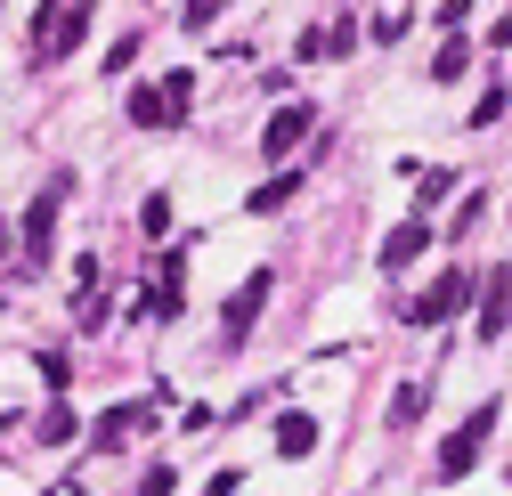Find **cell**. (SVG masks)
Returning a JSON list of instances; mask_svg holds the SVG:
<instances>
[{
    "mask_svg": "<svg viewBox=\"0 0 512 496\" xmlns=\"http://www.w3.org/2000/svg\"><path fill=\"white\" fill-rule=\"evenodd\" d=\"M496 423H504V407H496V399H480V407L464 415V431H447V440H439V480H447V488L480 472V456H488V431H496Z\"/></svg>",
    "mask_w": 512,
    "mask_h": 496,
    "instance_id": "1",
    "label": "cell"
},
{
    "mask_svg": "<svg viewBox=\"0 0 512 496\" xmlns=\"http://www.w3.org/2000/svg\"><path fill=\"white\" fill-rule=\"evenodd\" d=\"M187 98H196V74L179 66V74L131 90V122H139V131H179V122H187Z\"/></svg>",
    "mask_w": 512,
    "mask_h": 496,
    "instance_id": "2",
    "label": "cell"
},
{
    "mask_svg": "<svg viewBox=\"0 0 512 496\" xmlns=\"http://www.w3.org/2000/svg\"><path fill=\"white\" fill-rule=\"evenodd\" d=\"M472 293H480V285H472V269H439V277H431L415 301H399V318H407V326H447V318H456V309H464Z\"/></svg>",
    "mask_w": 512,
    "mask_h": 496,
    "instance_id": "3",
    "label": "cell"
},
{
    "mask_svg": "<svg viewBox=\"0 0 512 496\" xmlns=\"http://www.w3.org/2000/svg\"><path fill=\"white\" fill-rule=\"evenodd\" d=\"M269 285H277L269 269H252V277L228 293V309H220V342H228V350H244V342H252V326H261V309H269Z\"/></svg>",
    "mask_w": 512,
    "mask_h": 496,
    "instance_id": "4",
    "label": "cell"
},
{
    "mask_svg": "<svg viewBox=\"0 0 512 496\" xmlns=\"http://www.w3.org/2000/svg\"><path fill=\"white\" fill-rule=\"evenodd\" d=\"M57 204H66V179H57L49 196H33V212L17 220V253H25V269H49V236H57Z\"/></svg>",
    "mask_w": 512,
    "mask_h": 496,
    "instance_id": "5",
    "label": "cell"
},
{
    "mask_svg": "<svg viewBox=\"0 0 512 496\" xmlns=\"http://www.w3.org/2000/svg\"><path fill=\"white\" fill-rule=\"evenodd\" d=\"M309 131H317V106H309V98H293V106H277V114L261 122V155H269V163H285Z\"/></svg>",
    "mask_w": 512,
    "mask_h": 496,
    "instance_id": "6",
    "label": "cell"
},
{
    "mask_svg": "<svg viewBox=\"0 0 512 496\" xmlns=\"http://www.w3.org/2000/svg\"><path fill=\"white\" fill-rule=\"evenodd\" d=\"M423 244H447V236H439L431 220H399L391 236H382V253H374V261H382V269L399 277V269H415V261H423Z\"/></svg>",
    "mask_w": 512,
    "mask_h": 496,
    "instance_id": "7",
    "label": "cell"
},
{
    "mask_svg": "<svg viewBox=\"0 0 512 496\" xmlns=\"http://www.w3.org/2000/svg\"><path fill=\"white\" fill-rule=\"evenodd\" d=\"M147 423H155L147 399H122V407H106V415L90 423V440H98V448H131V431H147Z\"/></svg>",
    "mask_w": 512,
    "mask_h": 496,
    "instance_id": "8",
    "label": "cell"
},
{
    "mask_svg": "<svg viewBox=\"0 0 512 496\" xmlns=\"http://www.w3.org/2000/svg\"><path fill=\"white\" fill-rule=\"evenodd\" d=\"M512 326V269H488L480 277V342H496Z\"/></svg>",
    "mask_w": 512,
    "mask_h": 496,
    "instance_id": "9",
    "label": "cell"
},
{
    "mask_svg": "<svg viewBox=\"0 0 512 496\" xmlns=\"http://www.w3.org/2000/svg\"><path fill=\"white\" fill-rule=\"evenodd\" d=\"M277 456H285V464L317 456V415H301V407H293V415H277Z\"/></svg>",
    "mask_w": 512,
    "mask_h": 496,
    "instance_id": "10",
    "label": "cell"
},
{
    "mask_svg": "<svg viewBox=\"0 0 512 496\" xmlns=\"http://www.w3.org/2000/svg\"><path fill=\"white\" fill-rule=\"evenodd\" d=\"M139 309H147V318H179V309H187V293H179V253L163 261V277L139 293Z\"/></svg>",
    "mask_w": 512,
    "mask_h": 496,
    "instance_id": "11",
    "label": "cell"
},
{
    "mask_svg": "<svg viewBox=\"0 0 512 496\" xmlns=\"http://www.w3.org/2000/svg\"><path fill=\"white\" fill-rule=\"evenodd\" d=\"M456 196V171L447 163H415V220H431V204Z\"/></svg>",
    "mask_w": 512,
    "mask_h": 496,
    "instance_id": "12",
    "label": "cell"
},
{
    "mask_svg": "<svg viewBox=\"0 0 512 496\" xmlns=\"http://www.w3.org/2000/svg\"><path fill=\"white\" fill-rule=\"evenodd\" d=\"M293 196H301V171H269V179H261V188H252V196H244V212H261V220H269V212H285Z\"/></svg>",
    "mask_w": 512,
    "mask_h": 496,
    "instance_id": "13",
    "label": "cell"
},
{
    "mask_svg": "<svg viewBox=\"0 0 512 496\" xmlns=\"http://www.w3.org/2000/svg\"><path fill=\"white\" fill-rule=\"evenodd\" d=\"M464 66H472V41H464V33H447V41L431 49V82H464Z\"/></svg>",
    "mask_w": 512,
    "mask_h": 496,
    "instance_id": "14",
    "label": "cell"
},
{
    "mask_svg": "<svg viewBox=\"0 0 512 496\" xmlns=\"http://www.w3.org/2000/svg\"><path fill=\"white\" fill-rule=\"evenodd\" d=\"M423 407H431V383H399V391H391V431H415Z\"/></svg>",
    "mask_w": 512,
    "mask_h": 496,
    "instance_id": "15",
    "label": "cell"
},
{
    "mask_svg": "<svg viewBox=\"0 0 512 496\" xmlns=\"http://www.w3.org/2000/svg\"><path fill=\"white\" fill-rule=\"evenodd\" d=\"M90 9H98V0H74V9H66V25H57V49H49V66H57L66 49H82V41H90Z\"/></svg>",
    "mask_w": 512,
    "mask_h": 496,
    "instance_id": "16",
    "label": "cell"
},
{
    "mask_svg": "<svg viewBox=\"0 0 512 496\" xmlns=\"http://www.w3.org/2000/svg\"><path fill=\"white\" fill-rule=\"evenodd\" d=\"M74 431H82V423H74V407H41V423H33V440H41V448H66Z\"/></svg>",
    "mask_w": 512,
    "mask_h": 496,
    "instance_id": "17",
    "label": "cell"
},
{
    "mask_svg": "<svg viewBox=\"0 0 512 496\" xmlns=\"http://www.w3.org/2000/svg\"><path fill=\"white\" fill-rule=\"evenodd\" d=\"M504 106H512V90H504V82H488V98H480L464 122H472V131H488V122H504Z\"/></svg>",
    "mask_w": 512,
    "mask_h": 496,
    "instance_id": "18",
    "label": "cell"
},
{
    "mask_svg": "<svg viewBox=\"0 0 512 496\" xmlns=\"http://www.w3.org/2000/svg\"><path fill=\"white\" fill-rule=\"evenodd\" d=\"M139 228L163 244V236H171V196H147V204H139Z\"/></svg>",
    "mask_w": 512,
    "mask_h": 496,
    "instance_id": "19",
    "label": "cell"
},
{
    "mask_svg": "<svg viewBox=\"0 0 512 496\" xmlns=\"http://www.w3.org/2000/svg\"><path fill=\"white\" fill-rule=\"evenodd\" d=\"M98 66H106V74H131V66H139V33H122V41L98 57Z\"/></svg>",
    "mask_w": 512,
    "mask_h": 496,
    "instance_id": "20",
    "label": "cell"
},
{
    "mask_svg": "<svg viewBox=\"0 0 512 496\" xmlns=\"http://www.w3.org/2000/svg\"><path fill=\"white\" fill-rule=\"evenodd\" d=\"M33 366H41V383H49V391H66V383H74V366H66V350H41Z\"/></svg>",
    "mask_w": 512,
    "mask_h": 496,
    "instance_id": "21",
    "label": "cell"
},
{
    "mask_svg": "<svg viewBox=\"0 0 512 496\" xmlns=\"http://www.w3.org/2000/svg\"><path fill=\"white\" fill-rule=\"evenodd\" d=\"M171 488H179V472H171V464H147V480H139V496H171Z\"/></svg>",
    "mask_w": 512,
    "mask_h": 496,
    "instance_id": "22",
    "label": "cell"
},
{
    "mask_svg": "<svg viewBox=\"0 0 512 496\" xmlns=\"http://www.w3.org/2000/svg\"><path fill=\"white\" fill-rule=\"evenodd\" d=\"M212 17H220V0H187V33H204Z\"/></svg>",
    "mask_w": 512,
    "mask_h": 496,
    "instance_id": "23",
    "label": "cell"
},
{
    "mask_svg": "<svg viewBox=\"0 0 512 496\" xmlns=\"http://www.w3.org/2000/svg\"><path fill=\"white\" fill-rule=\"evenodd\" d=\"M464 17H472V0H439V25L447 33H464Z\"/></svg>",
    "mask_w": 512,
    "mask_h": 496,
    "instance_id": "24",
    "label": "cell"
},
{
    "mask_svg": "<svg viewBox=\"0 0 512 496\" xmlns=\"http://www.w3.org/2000/svg\"><path fill=\"white\" fill-rule=\"evenodd\" d=\"M204 496H244V472H236V464H228V472H212V488H204Z\"/></svg>",
    "mask_w": 512,
    "mask_h": 496,
    "instance_id": "25",
    "label": "cell"
},
{
    "mask_svg": "<svg viewBox=\"0 0 512 496\" xmlns=\"http://www.w3.org/2000/svg\"><path fill=\"white\" fill-rule=\"evenodd\" d=\"M9 253H17V228H9V220H0V261H9Z\"/></svg>",
    "mask_w": 512,
    "mask_h": 496,
    "instance_id": "26",
    "label": "cell"
},
{
    "mask_svg": "<svg viewBox=\"0 0 512 496\" xmlns=\"http://www.w3.org/2000/svg\"><path fill=\"white\" fill-rule=\"evenodd\" d=\"M49 496H82V488H74V480H57V488H49Z\"/></svg>",
    "mask_w": 512,
    "mask_h": 496,
    "instance_id": "27",
    "label": "cell"
}]
</instances>
